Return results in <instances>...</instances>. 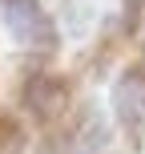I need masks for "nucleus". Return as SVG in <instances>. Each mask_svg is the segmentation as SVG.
I'll return each mask as SVG.
<instances>
[{
  "label": "nucleus",
  "mask_w": 145,
  "mask_h": 154,
  "mask_svg": "<svg viewBox=\"0 0 145 154\" xmlns=\"http://www.w3.org/2000/svg\"><path fill=\"white\" fill-rule=\"evenodd\" d=\"M8 20L20 37H45V16L36 12L32 0H8Z\"/></svg>",
  "instance_id": "nucleus-1"
}]
</instances>
